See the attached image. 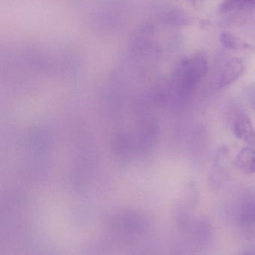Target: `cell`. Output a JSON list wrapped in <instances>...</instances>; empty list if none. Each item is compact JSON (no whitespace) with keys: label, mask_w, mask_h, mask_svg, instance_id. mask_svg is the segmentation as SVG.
I'll return each instance as SVG.
<instances>
[{"label":"cell","mask_w":255,"mask_h":255,"mask_svg":"<svg viewBox=\"0 0 255 255\" xmlns=\"http://www.w3.org/2000/svg\"><path fill=\"white\" fill-rule=\"evenodd\" d=\"M207 68L205 53L197 52L185 58L177 65L174 73L175 80L182 90L191 91L206 75Z\"/></svg>","instance_id":"1"},{"label":"cell","mask_w":255,"mask_h":255,"mask_svg":"<svg viewBox=\"0 0 255 255\" xmlns=\"http://www.w3.org/2000/svg\"><path fill=\"white\" fill-rule=\"evenodd\" d=\"M243 62L238 58L229 59L221 71L218 80L219 87H226L234 83L243 74Z\"/></svg>","instance_id":"2"},{"label":"cell","mask_w":255,"mask_h":255,"mask_svg":"<svg viewBox=\"0 0 255 255\" xmlns=\"http://www.w3.org/2000/svg\"><path fill=\"white\" fill-rule=\"evenodd\" d=\"M234 135L237 138L255 146V132L250 119L245 115H239L234 122Z\"/></svg>","instance_id":"3"},{"label":"cell","mask_w":255,"mask_h":255,"mask_svg":"<svg viewBox=\"0 0 255 255\" xmlns=\"http://www.w3.org/2000/svg\"><path fill=\"white\" fill-rule=\"evenodd\" d=\"M240 225L248 237L255 235V204H246L242 209Z\"/></svg>","instance_id":"4"},{"label":"cell","mask_w":255,"mask_h":255,"mask_svg":"<svg viewBox=\"0 0 255 255\" xmlns=\"http://www.w3.org/2000/svg\"><path fill=\"white\" fill-rule=\"evenodd\" d=\"M236 165L241 171L248 174L255 172V149L245 147L236 158Z\"/></svg>","instance_id":"5"},{"label":"cell","mask_w":255,"mask_h":255,"mask_svg":"<svg viewBox=\"0 0 255 255\" xmlns=\"http://www.w3.org/2000/svg\"><path fill=\"white\" fill-rule=\"evenodd\" d=\"M221 44L232 50H238V51H252L254 50V47L249 43L246 42L240 37L230 33V32H222L219 37Z\"/></svg>","instance_id":"6"},{"label":"cell","mask_w":255,"mask_h":255,"mask_svg":"<svg viewBox=\"0 0 255 255\" xmlns=\"http://www.w3.org/2000/svg\"><path fill=\"white\" fill-rule=\"evenodd\" d=\"M255 8V0H224L219 7L222 14L234 11H248Z\"/></svg>","instance_id":"7"},{"label":"cell","mask_w":255,"mask_h":255,"mask_svg":"<svg viewBox=\"0 0 255 255\" xmlns=\"http://www.w3.org/2000/svg\"><path fill=\"white\" fill-rule=\"evenodd\" d=\"M187 1L192 6L198 8V7L201 6L204 3L205 0H187Z\"/></svg>","instance_id":"8"}]
</instances>
